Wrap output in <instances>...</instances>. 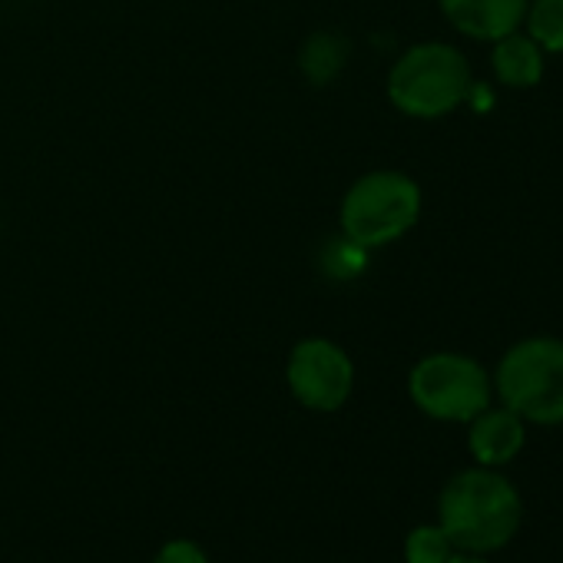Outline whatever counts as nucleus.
Returning a JSON list of instances; mask_svg holds the SVG:
<instances>
[{"label": "nucleus", "instance_id": "obj_10", "mask_svg": "<svg viewBox=\"0 0 563 563\" xmlns=\"http://www.w3.org/2000/svg\"><path fill=\"white\" fill-rule=\"evenodd\" d=\"M523 24L543 54H563V0H530Z\"/></svg>", "mask_w": 563, "mask_h": 563}, {"label": "nucleus", "instance_id": "obj_7", "mask_svg": "<svg viewBox=\"0 0 563 563\" xmlns=\"http://www.w3.org/2000/svg\"><path fill=\"white\" fill-rule=\"evenodd\" d=\"M448 24L481 44H494L520 31L530 0H438Z\"/></svg>", "mask_w": 563, "mask_h": 563}, {"label": "nucleus", "instance_id": "obj_4", "mask_svg": "<svg viewBox=\"0 0 563 563\" xmlns=\"http://www.w3.org/2000/svg\"><path fill=\"white\" fill-rule=\"evenodd\" d=\"M494 388L517 418L530 424H563V342L533 335L510 345L497 365Z\"/></svg>", "mask_w": 563, "mask_h": 563}, {"label": "nucleus", "instance_id": "obj_12", "mask_svg": "<svg viewBox=\"0 0 563 563\" xmlns=\"http://www.w3.org/2000/svg\"><path fill=\"white\" fill-rule=\"evenodd\" d=\"M153 563H209V556H206V550L196 540L179 537V540H166L156 550Z\"/></svg>", "mask_w": 563, "mask_h": 563}, {"label": "nucleus", "instance_id": "obj_2", "mask_svg": "<svg viewBox=\"0 0 563 563\" xmlns=\"http://www.w3.org/2000/svg\"><path fill=\"white\" fill-rule=\"evenodd\" d=\"M471 97L467 57L441 41L408 47L388 74V100L415 120H441Z\"/></svg>", "mask_w": 563, "mask_h": 563}, {"label": "nucleus", "instance_id": "obj_3", "mask_svg": "<svg viewBox=\"0 0 563 563\" xmlns=\"http://www.w3.org/2000/svg\"><path fill=\"white\" fill-rule=\"evenodd\" d=\"M421 216V186L398 169H375L352 183L342 199V232L358 249H382L415 229Z\"/></svg>", "mask_w": 563, "mask_h": 563}, {"label": "nucleus", "instance_id": "obj_13", "mask_svg": "<svg viewBox=\"0 0 563 563\" xmlns=\"http://www.w3.org/2000/svg\"><path fill=\"white\" fill-rule=\"evenodd\" d=\"M448 563H487V560H484V553H454Z\"/></svg>", "mask_w": 563, "mask_h": 563}, {"label": "nucleus", "instance_id": "obj_8", "mask_svg": "<svg viewBox=\"0 0 563 563\" xmlns=\"http://www.w3.org/2000/svg\"><path fill=\"white\" fill-rule=\"evenodd\" d=\"M471 431H467V444H471V454L481 467H500L507 461H514L527 441V431H523V418H517L510 408H484L477 418L467 421Z\"/></svg>", "mask_w": 563, "mask_h": 563}, {"label": "nucleus", "instance_id": "obj_9", "mask_svg": "<svg viewBox=\"0 0 563 563\" xmlns=\"http://www.w3.org/2000/svg\"><path fill=\"white\" fill-rule=\"evenodd\" d=\"M543 51L537 47V41L530 34H507L500 41H494V54H490V67L494 77L510 87V90H530L540 84L543 77Z\"/></svg>", "mask_w": 563, "mask_h": 563}, {"label": "nucleus", "instance_id": "obj_6", "mask_svg": "<svg viewBox=\"0 0 563 563\" xmlns=\"http://www.w3.org/2000/svg\"><path fill=\"white\" fill-rule=\"evenodd\" d=\"M289 391L309 411H339L355 388V365L332 339H302L286 365Z\"/></svg>", "mask_w": 563, "mask_h": 563}, {"label": "nucleus", "instance_id": "obj_1", "mask_svg": "<svg viewBox=\"0 0 563 563\" xmlns=\"http://www.w3.org/2000/svg\"><path fill=\"white\" fill-rule=\"evenodd\" d=\"M438 523L461 553H494L520 530L523 504L517 487L494 467L454 474L438 500Z\"/></svg>", "mask_w": 563, "mask_h": 563}, {"label": "nucleus", "instance_id": "obj_11", "mask_svg": "<svg viewBox=\"0 0 563 563\" xmlns=\"http://www.w3.org/2000/svg\"><path fill=\"white\" fill-rule=\"evenodd\" d=\"M454 556V543L441 523L415 527L405 537V563H448Z\"/></svg>", "mask_w": 563, "mask_h": 563}, {"label": "nucleus", "instance_id": "obj_5", "mask_svg": "<svg viewBox=\"0 0 563 563\" xmlns=\"http://www.w3.org/2000/svg\"><path fill=\"white\" fill-rule=\"evenodd\" d=\"M408 395L428 418L467 424L490 408L494 385L481 362L457 352H434L411 368Z\"/></svg>", "mask_w": 563, "mask_h": 563}]
</instances>
